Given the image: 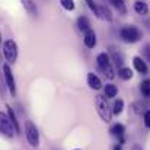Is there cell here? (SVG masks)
<instances>
[{"instance_id": "5b68a950", "label": "cell", "mask_w": 150, "mask_h": 150, "mask_svg": "<svg viewBox=\"0 0 150 150\" xmlns=\"http://www.w3.org/2000/svg\"><path fill=\"white\" fill-rule=\"evenodd\" d=\"M0 128H1V133L6 137H13V134H16V128H15L10 117L4 112L0 114Z\"/></svg>"}, {"instance_id": "9a60e30c", "label": "cell", "mask_w": 150, "mask_h": 150, "mask_svg": "<svg viewBox=\"0 0 150 150\" xmlns=\"http://www.w3.org/2000/svg\"><path fill=\"white\" fill-rule=\"evenodd\" d=\"M118 93V89L115 85H106L105 86V96L106 98H115Z\"/></svg>"}, {"instance_id": "44dd1931", "label": "cell", "mask_w": 150, "mask_h": 150, "mask_svg": "<svg viewBox=\"0 0 150 150\" xmlns=\"http://www.w3.org/2000/svg\"><path fill=\"white\" fill-rule=\"evenodd\" d=\"M86 4H88V6H89V9L95 13V16H96V18H100V9L96 6V3H95L93 0H86Z\"/></svg>"}, {"instance_id": "277c9868", "label": "cell", "mask_w": 150, "mask_h": 150, "mask_svg": "<svg viewBox=\"0 0 150 150\" xmlns=\"http://www.w3.org/2000/svg\"><path fill=\"white\" fill-rule=\"evenodd\" d=\"M3 54L9 63H15L18 58V45L13 40H6L3 42Z\"/></svg>"}, {"instance_id": "30bf717a", "label": "cell", "mask_w": 150, "mask_h": 150, "mask_svg": "<svg viewBox=\"0 0 150 150\" xmlns=\"http://www.w3.org/2000/svg\"><path fill=\"white\" fill-rule=\"evenodd\" d=\"M21 1H22V6L25 7V10H26L29 15L35 16V15L38 13V7H37V3H35L34 0H21Z\"/></svg>"}, {"instance_id": "f1b7e54d", "label": "cell", "mask_w": 150, "mask_h": 150, "mask_svg": "<svg viewBox=\"0 0 150 150\" xmlns=\"http://www.w3.org/2000/svg\"><path fill=\"white\" fill-rule=\"evenodd\" d=\"M76 150H79V149H76Z\"/></svg>"}, {"instance_id": "484cf974", "label": "cell", "mask_w": 150, "mask_h": 150, "mask_svg": "<svg viewBox=\"0 0 150 150\" xmlns=\"http://www.w3.org/2000/svg\"><path fill=\"white\" fill-rule=\"evenodd\" d=\"M144 54H146V58L150 61V45H146V50H144Z\"/></svg>"}, {"instance_id": "3957f363", "label": "cell", "mask_w": 150, "mask_h": 150, "mask_svg": "<svg viewBox=\"0 0 150 150\" xmlns=\"http://www.w3.org/2000/svg\"><path fill=\"white\" fill-rule=\"evenodd\" d=\"M96 63H98V67L103 71L105 77L108 79H114V70H112V66H111V58L106 52H100L99 55L96 57Z\"/></svg>"}, {"instance_id": "d4e9b609", "label": "cell", "mask_w": 150, "mask_h": 150, "mask_svg": "<svg viewBox=\"0 0 150 150\" xmlns=\"http://www.w3.org/2000/svg\"><path fill=\"white\" fill-rule=\"evenodd\" d=\"M144 125L150 128V111H146V114H144Z\"/></svg>"}, {"instance_id": "cb8c5ba5", "label": "cell", "mask_w": 150, "mask_h": 150, "mask_svg": "<svg viewBox=\"0 0 150 150\" xmlns=\"http://www.w3.org/2000/svg\"><path fill=\"white\" fill-rule=\"evenodd\" d=\"M112 58H114V61L117 63V66H121V64L124 63V60H122V55H121V54H117L115 51L112 52Z\"/></svg>"}, {"instance_id": "7c38bea8", "label": "cell", "mask_w": 150, "mask_h": 150, "mask_svg": "<svg viewBox=\"0 0 150 150\" xmlns=\"http://www.w3.org/2000/svg\"><path fill=\"white\" fill-rule=\"evenodd\" d=\"M133 63H134V67H136V70H137L139 73H142V74H146V73H147V66H146V63L142 60V57H134V58H133Z\"/></svg>"}, {"instance_id": "4fadbf2b", "label": "cell", "mask_w": 150, "mask_h": 150, "mask_svg": "<svg viewBox=\"0 0 150 150\" xmlns=\"http://www.w3.org/2000/svg\"><path fill=\"white\" fill-rule=\"evenodd\" d=\"M77 26H79V29H80V31H85V32H88V31L91 29L89 19H88L86 16H80V18L77 19Z\"/></svg>"}, {"instance_id": "9c48e42d", "label": "cell", "mask_w": 150, "mask_h": 150, "mask_svg": "<svg viewBox=\"0 0 150 150\" xmlns=\"http://www.w3.org/2000/svg\"><path fill=\"white\" fill-rule=\"evenodd\" d=\"M134 10H136L139 15L146 16V15L149 13V6H147V3H146L144 0H136V1H134Z\"/></svg>"}, {"instance_id": "4316f807", "label": "cell", "mask_w": 150, "mask_h": 150, "mask_svg": "<svg viewBox=\"0 0 150 150\" xmlns=\"http://www.w3.org/2000/svg\"><path fill=\"white\" fill-rule=\"evenodd\" d=\"M114 150H121V144H117V146L114 147Z\"/></svg>"}, {"instance_id": "6da1fadb", "label": "cell", "mask_w": 150, "mask_h": 150, "mask_svg": "<svg viewBox=\"0 0 150 150\" xmlns=\"http://www.w3.org/2000/svg\"><path fill=\"white\" fill-rule=\"evenodd\" d=\"M95 103H96V111H98L99 117L105 122H109V121L112 120V114H114V112H112V109L109 108L106 99H105L102 95H98V96L95 98Z\"/></svg>"}, {"instance_id": "ac0fdd59", "label": "cell", "mask_w": 150, "mask_h": 150, "mask_svg": "<svg viewBox=\"0 0 150 150\" xmlns=\"http://www.w3.org/2000/svg\"><path fill=\"white\" fill-rule=\"evenodd\" d=\"M140 91H142V93H143L146 98H150V79H146V80L142 82Z\"/></svg>"}, {"instance_id": "ba28073f", "label": "cell", "mask_w": 150, "mask_h": 150, "mask_svg": "<svg viewBox=\"0 0 150 150\" xmlns=\"http://www.w3.org/2000/svg\"><path fill=\"white\" fill-rule=\"evenodd\" d=\"M83 42L88 48H93L96 45V34L95 31L89 29L88 32H85V37H83Z\"/></svg>"}, {"instance_id": "d6986e66", "label": "cell", "mask_w": 150, "mask_h": 150, "mask_svg": "<svg viewBox=\"0 0 150 150\" xmlns=\"http://www.w3.org/2000/svg\"><path fill=\"white\" fill-rule=\"evenodd\" d=\"M122 108H124V100L122 99H117L114 102V108H112V112L115 115H120L122 112Z\"/></svg>"}, {"instance_id": "52a82bcc", "label": "cell", "mask_w": 150, "mask_h": 150, "mask_svg": "<svg viewBox=\"0 0 150 150\" xmlns=\"http://www.w3.org/2000/svg\"><path fill=\"white\" fill-rule=\"evenodd\" d=\"M3 74H4V80H6V86L9 88V92L12 93V96H15L16 93V86H15V79H13V73L10 70V67L7 64L3 66Z\"/></svg>"}, {"instance_id": "7a4b0ae2", "label": "cell", "mask_w": 150, "mask_h": 150, "mask_svg": "<svg viewBox=\"0 0 150 150\" xmlns=\"http://www.w3.org/2000/svg\"><path fill=\"white\" fill-rule=\"evenodd\" d=\"M120 37H121L122 41L133 44V42H137V41L142 38V31H140L137 26H133V25L124 26V28H121V31H120Z\"/></svg>"}, {"instance_id": "5bb4252c", "label": "cell", "mask_w": 150, "mask_h": 150, "mask_svg": "<svg viewBox=\"0 0 150 150\" xmlns=\"http://www.w3.org/2000/svg\"><path fill=\"white\" fill-rule=\"evenodd\" d=\"M118 76L122 79V80H130L133 77V70L130 67H121L118 70Z\"/></svg>"}, {"instance_id": "8992f818", "label": "cell", "mask_w": 150, "mask_h": 150, "mask_svg": "<svg viewBox=\"0 0 150 150\" xmlns=\"http://www.w3.org/2000/svg\"><path fill=\"white\" fill-rule=\"evenodd\" d=\"M25 134H26V140L32 147H37L40 144V133L37 130V127L31 122L26 121V127H25Z\"/></svg>"}, {"instance_id": "ffe728a7", "label": "cell", "mask_w": 150, "mask_h": 150, "mask_svg": "<svg viewBox=\"0 0 150 150\" xmlns=\"http://www.w3.org/2000/svg\"><path fill=\"white\" fill-rule=\"evenodd\" d=\"M112 3V6L120 12V13H125V4H124V0H109Z\"/></svg>"}, {"instance_id": "83f0119b", "label": "cell", "mask_w": 150, "mask_h": 150, "mask_svg": "<svg viewBox=\"0 0 150 150\" xmlns=\"http://www.w3.org/2000/svg\"><path fill=\"white\" fill-rule=\"evenodd\" d=\"M133 150H142V149H140L139 146H134V147H133Z\"/></svg>"}, {"instance_id": "2e32d148", "label": "cell", "mask_w": 150, "mask_h": 150, "mask_svg": "<svg viewBox=\"0 0 150 150\" xmlns=\"http://www.w3.org/2000/svg\"><path fill=\"white\" fill-rule=\"evenodd\" d=\"M6 108H7V115L10 117V120H12V122H13V125H15V128H16V134H19L21 133V128H19V124H18V120H16V115H15V112H13V109L9 106V105H6Z\"/></svg>"}, {"instance_id": "e0dca14e", "label": "cell", "mask_w": 150, "mask_h": 150, "mask_svg": "<svg viewBox=\"0 0 150 150\" xmlns=\"http://www.w3.org/2000/svg\"><path fill=\"white\" fill-rule=\"evenodd\" d=\"M109 131H111L112 136H118V137H121V136L124 134V131H125V127H124L122 124H115V125H112V128H111Z\"/></svg>"}, {"instance_id": "7402d4cb", "label": "cell", "mask_w": 150, "mask_h": 150, "mask_svg": "<svg viewBox=\"0 0 150 150\" xmlns=\"http://www.w3.org/2000/svg\"><path fill=\"white\" fill-rule=\"evenodd\" d=\"M60 3L66 10H74V0H60Z\"/></svg>"}, {"instance_id": "603a6c76", "label": "cell", "mask_w": 150, "mask_h": 150, "mask_svg": "<svg viewBox=\"0 0 150 150\" xmlns=\"http://www.w3.org/2000/svg\"><path fill=\"white\" fill-rule=\"evenodd\" d=\"M100 9V15H103V18L106 19V21H112V15H111V12H109V9H106V7H99Z\"/></svg>"}, {"instance_id": "8fae6325", "label": "cell", "mask_w": 150, "mask_h": 150, "mask_svg": "<svg viewBox=\"0 0 150 150\" xmlns=\"http://www.w3.org/2000/svg\"><path fill=\"white\" fill-rule=\"evenodd\" d=\"M88 85H89L92 89H95V91H99L100 88H102L100 79L95 73H89V74H88Z\"/></svg>"}]
</instances>
